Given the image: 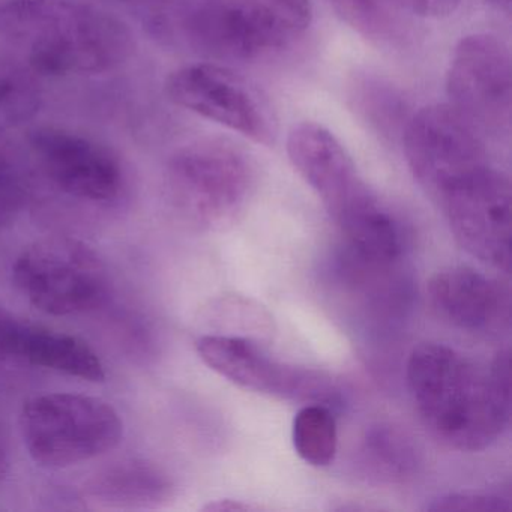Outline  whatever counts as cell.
I'll return each instance as SVG.
<instances>
[{"instance_id":"cell-7","label":"cell","mask_w":512,"mask_h":512,"mask_svg":"<svg viewBox=\"0 0 512 512\" xmlns=\"http://www.w3.org/2000/svg\"><path fill=\"white\" fill-rule=\"evenodd\" d=\"M449 106L481 136L509 134L512 119L511 53L496 35L458 41L446 71Z\"/></svg>"},{"instance_id":"cell-8","label":"cell","mask_w":512,"mask_h":512,"mask_svg":"<svg viewBox=\"0 0 512 512\" xmlns=\"http://www.w3.org/2000/svg\"><path fill=\"white\" fill-rule=\"evenodd\" d=\"M401 140L410 172L437 202L490 166L481 136L449 104H431L413 113Z\"/></svg>"},{"instance_id":"cell-18","label":"cell","mask_w":512,"mask_h":512,"mask_svg":"<svg viewBox=\"0 0 512 512\" xmlns=\"http://www.w3.org/2000/svg\"><path fill=\"white\" fill-rule=\"evenodd\" d=\"M328 4L346 25L373 43L394 44L404 37L400 0H328Z\"/></svg>"},{"instance_id":"cell-16","label":"cell","mask_w":512,"mask_h":512,"mask_svg":"<svg viewBox=\"0 0 512 512\" xmlns=\"http://www.w3.org/2000/svg\"><path fill=\"white\" fill-rule=\"evenodd\" d=\"M169 476L146 461H124L89 481L86 496L106 508H155L172 497Z\"/></svg>"},{"instance_id":"cell-11","label":"cell","mask_w":512,"mask_h":512,"mask_svg":"<svg viewBox=\"0 0 512 512\" xmlns=\"http://www.w3.org/2000/svg\"><path fill=\"white\" fill-rule=\"evenodd\" d=\"M511 182L490 166L439 200L455 241L476 259L511 271Z\"/></svg>"},{"instance_id":"cell-14","label":"cell","mask_w":512,"mask_h":512,"mask_svg":"<svg viewBox=\"0 0 512 512\" xmlns=\"http://www.w3.org/2000/svg\"><path fill=\"white\" fill-rule=\"evenodd\" d=\"M440 319L460 331L499 335L511 325V293L499 281L469 266H451L428 283Z\"/></svg>"},{"instance_id":"cell-13","label":"cell","mask_w":512,"mask_h":512,"mask_svg":"<svg viewBox=\"0 0 512 512\" xmlns=\"http://www.w3.org/2000/svg\"><path fill=\"white\" fill-rule=\"evenodd\" d=\"M287 155L334 221L373 194L340 140L323 125H295L287 136Z\"/></svg>"},{"instance_id":"cell-6","label":"cell","mask_w":512,"mask_h":512,"mask_svg":"<svg viewBox=\"0 0 512 512\" xmlns=\"http://www.w3.org/2000/svg\"><path fill=\"white\" fill-rule=\"evenodd\" d=\"M13 278L29 304L50 316L88 313L109 295L103 260L88 245L65 236L28 245L14 263Z\"/></svg>"},{"instance_id":"cell-2","label":"cell","mask_w":512,"mask_h":512,"mask_svg":"<svg viewBox=\"0 0 512 512\" xmlns=\"http://www.w3.org/2000/svg\"><path fill=\"white\" fill-rule=\"evenodd\" d=\"M0 35L46 76L107 73L134 52L124 22L71 0H8L0 5Z\"/></svg>"},{"instance_id":"cell-9","label":"cell","mask_w":512,"mask_h":512,"mask_svg":"<svg viewBox=\"0 0 512 512\" xmlns=\"http://www.w3.org/2000/svg\"><path fill=\"white\" fill-rule=\"evenodd\" d=\"M166 92L176 106L251 142L272 145L277 124L256 85L218 64H193L170 74Z\"/></svg>"},{"instance_id":"cell-26","label":"cell","mask_w":512,"mask_h":512,"mask_svg":"<svg viewBox=\"0 0 512 512\" xmlns=\"http://www.w3.org/2000/svg\"><path fill=\"white\" fill-rule=\"evenodd\" d=\"M13 316L0 311V361L8 358V341H10L11 323Z\"/></svg>"},{"instance_id":"cell-27","label":"cell","mask_w":512,"mask_h":512,"mask_svg":"<svg viewBox=\"0 0 512 512\" xmlns=\"http://www.w3.org/2000/svg\"><path fill=\"white\" fill-rule=\"evenodd\" d=\"M487 2H490L497 10L505 11V13L511 11L512 0H487Z\"/></svg>"},{"instance_id":"cell-15","label":"cell","mask_w":512,"mask_h":512,"mask_svg":"<svg viewBox=\"0 0 512 512\" xmlns=\"http://www.w3.org/2000/svg\"><path fill=\"white\" fill-rule=\"evenodd\" d=\"M8 356L35 367L88 382H103L106 370L100 356L85 341L67 332L13 319Z\"/></svg>"},{"instance_id":"cell-29","label":"cell","mask_w":512,"mask_h":512,"mask_svg":"<svg viewBox=\"0 0 512 512\" xmlns=\"http://www.w3.org/2000/svg\"><path fill=\"white\" fill-rule=\"evenodd\" d=\"M116 2H142V0H116Z\"/></svg>"},{"instance_id":"cell-3","label":"cell","mask_w":512,"mask_h":512,"mask_svg":"<svg viewBox=\"0 0 512 512\" xmlns=\"http://www.w3.org/2000/svg\"><path fill=\"white\" fill-rule=\"evenodd\" d=\"M311 0H157L161 38L220 61H254L292 46L310 28Z\"/></svg>"},{"instance_id":"cell-4","label":"cell","mask_w":512,"mask_h":512,"mask_svg":"<svg viewBox=\"0 0 512 512\" xmlns=\"http://www.w3.org/2000/svg\"><path fill=\"white\" fill-rule=\"evenodd\" d=\"M166 184L170 202L185 221L221 230L247 208L254 167L244 149L229 140H197L170 157Z\"/></svg>"},{"instance_id":"cell-25","label":"cell","mask_w":512,"mask_h":512,"mask_svg":"<svg viewBox=\"0 0 512 512\" xmlns=\"http://www.w3.org/2000/svg\"><path fill=\"white\" fill-rule=\"evenodd\" d=\"M205 511H217V512H223V511H256L257 506L250 505V503H244L241 502V500H230V499H224V500H215V502L209 503V505H206Z\"/></svg>"},{"instance_id":"cell-22","label":"cell","mask_w":512,"mask_h":512,"mask_svg":"<svg viewBox=\"0 0 512 512\" xmlns=\"http://www.w3.org/2000/svg\"><path fill=\"white\" fill-rule=\"evenodd\" d=\"M25 202V178L11 157L0 149V227L13 223Z\"/></svg>"},{"instance_id":"cell-19","label":"cell","mask_w":512,"mask_h":512,"mask_svg":"<svg viewBox=\"0 0 512 512\" xmlns=\"http://www.w3.org/2000/svg\"><path fill=\"white\" fill-rule=\"evenodd\" d=\"M292 440L295 451L305 463L326 467L338 451V430L334 413L326 404L302 407L293 419Z\"/></svg>"},{"instance_id":"cell-12","label":"cell","mask_w":512,"mask_h":512,"mask_svg":"<svg viewBox=\"0 0 512 512\" xmlns=\"http://www.w3.org/2000/svg\"><path fill=\"white\" fill-rule=\"evenodd\" d=\"M196 350L215 373L257 394L322 404L337 395L325 374L278 361L248 338L203 335L196 341Z\"/></svg>"},{"instance_id":"cell-10","label":"cell","mask_w":512,"mask_h":512,"mask_svg":"<svg viewBox=\"0 0 512 512\" xmlns=\"http://www.w3.org/2000/svg\"><path fill=\"white\" fill-rule=\"evenodd\" d=\"M28 140L41 175L65 196L104 205L124 193V164L109 146L59 127L37 128Z\"/></svg>"},{"instance_id":"cell-23","label":"cell","mask_w":512,"mask_h":512,"mask_svg":"<svg viewBox=\"0 0 512 512\" xmlns=\"http://www.w3.org/2000/svg\"><path fill=\"white\" fill-rule=\"evenodd\" d=\"M428 511L433 512H506L511 511V502L499 494L482 491H457L443 494L433 500Z\"/></svg>"},{"instance_id":"cell-24","label":"cell","mask_w":512,"mask_h":512,"mask_svg":"<svg viewBox=\"0 0 512 512\" xmlns=\"http://www.w3.org/2000/svg\"><path fill=\"white\" fill-rule=\"evenodd\" d=\"M400 4L424 19H443L457 11L461 0H400Z\"/></svg>"},{"instance_id":"cell-17","label":"cell","mask_w":512,"mask_h":512,"mask_svg":"<svg viewBox=\"0 0 512 512\" xmlns=\"http://www.w3.org/2000/svg\"><path fill=\"white\" fill-rule=\"evenodd\" d=\"M355 464L359 475L371 484H406L418 475L422 455L406 430L382 422L365 431Z\"/></svg>"},{"instance_id":"cell-28","label":"cell","mask_w":512,"mask_h":512,"mask_svg":"<svg viewBox=\"0 0 512 512\" xmlns=\"http://www.w3.org/2000/svg\"><path fill=\"white\" fill-rule=\"evenodd\" d=\"M5 469H7V454H5L2 443H0V476H4Z\"/></svg>"},{"instance_id":"cell-21","label":"cell","mask_w":512,"mask_h":512,"mask_svg":"<svg viewBox=\"0 0 512 512\" xmlns=\"http://www.w3.org/2000/svg\"><path fill=\"white\" fill-rule=\"evenodd\" d=\"M362 88L356 92V101L367 118L379 128L382 133L391 134L401 128L404 130V109L406 103L401 101L394 89L388 88L377 80H364Z\"/></svg>"},{"instance_id":"cell-20","label":"cell","mask_w":512,"mask_h":512,"mask_svg":"<svg viewBox=\"0 0 512 512\" xmlns=\"http://www.w3.org/2000/svg\"><path fill=\"white\" fill-rule=\"evenodd\" d=\"M40 89L29 74L0 67V128L25 124L40 109Z\"/></svg>"},{"instance_id":"cell-5","label":"cell","mask_w":512,"mask_h":512,"mask_svg":"<svg viewBox=\"0 0 512 512\" xmlns=\"http://www.w3.org/2000/svg\"><path fill=\"white\" fill-rule=\"evenodd\" d=\"M20 430L35 463L64 469L113 451L124 436V422L103 398L53 392L26 401Z\"/></svg>"},{"instance_id":"cell-1","label":"cell","mask_w":512,"mask_h":512,"mask_svg":"<svg viewBox=\"0 0 512 512\" xmlns=\"http://www.w3.org/2000/svg\"><path fill=\"white\" fill-rule=\"evenodd\" d=\"M407 386L425 427L449 448L484 451L508 427V349L500 350L487 368L445 344H421L407 361Z\"/></svg>"}]
</instances>
